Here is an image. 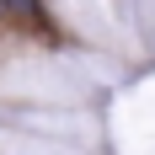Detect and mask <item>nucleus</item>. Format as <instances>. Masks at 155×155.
I'll return each instance as SVG.
<instances>
[{
  "instance_id": "1",
  "label": "nucleus",
  "mask_w": 155,
  "mask_h": 155,
  "mask_svg": "<svg viewBox=\"0 0 155 155\" xmlns=\"http://www.w3.org/2000/svg\"><path fill=\"white\" fill-rule=\"evenodd\" d=\"M0 16H16V21H32L38 27L43 21V5L38 0H0Z\"/></svg>"
}]
</instances>
